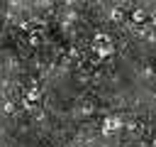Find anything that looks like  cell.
Listing matches in <instances>:
<instances>
[{
    "label": "cell",
    "mask_w": 156,
    "mask_h": 147,
    "mask_svg": "<svg viewBox=\"0 0 156 147\" xmlns=\"http://www.w3.org/2000/svg\"><path fill=\"white\" fill-rule=\"evenodd\" d=\"M119 127H122L119 118H105V120H102V135H112V132L119 130Z\"/></svg>",
    "instance_id": "1"
},
{
    "label": "cell",
    "mask_w": 156,
    "mask_h": 147,
    "mask_svg": "<svg viewBox=\"0 0 156 147\" xmlns=\"http://www.w3.org/2000/svg\"><path fill=\"white\" fill-rule=\"evenodd\" d=\"M112 51H115V49H112V44H105V47H95V54H98L100 59H107Z\"/></svg>",
    "instance_id": "2"
},
{
    "label": "cell",
    "mask_w": 156,
    "mask_h": 147,
    "mask_svg": "<svg viewBox=\"0 0 156 147\" xmlns=\"http://www.w3.org/2000/svg\"><path fill=\"white\" fill-rule=\"evenodd\" d=\"M132 22H144L146 20V10H141V7H136V10H132Z\"/></svg>",
    "instance_id": "3"
},
{
    "label": "cell",
    "mask_w": 156,
    "mask_h": 147,
    "mask_svg": "<svg viewBox=\"0 0 156 147\" xmlns=\"http://www.w3.org/2000/svg\"><path fill=\"white\" fill-rule=\"evenodd\" d=\"M105 44H112V42H110V37H107V34H95L93 47H105Z\"/></svg>",
    "instance_id": "4"
},
{
    "label": "cell",
    "mask_w": 156,
    "mask_h": 147,
    "mask_svg": "<svg viewBox=\"0 0 156 147\" xmlns=\"http://www.w3.org/2000/svg\"><path fill=\"white\" fill-rule=\"evenodd\" d=\"M24 98H27V103H37V100L41 98V93H39V88H29Z\"/></svg>",
    "instance_id": "5"
},
{
    "label": "cell",
    "mask_w": 156,
    "mask_h": 147,
    "mask_svg": "<svg viewBox=\"0 0 156 147\" xmlns=\"http://www.w3.org/2000/svg\"><path fill=\"white\" fill-rule=\"evenodd\" d=\"M154 147H156V137H154Z\"/></svg>",
    "instance_id": "6"
}]
</instances>
